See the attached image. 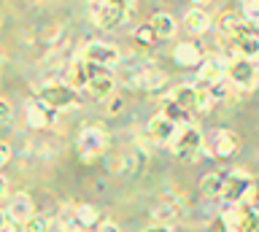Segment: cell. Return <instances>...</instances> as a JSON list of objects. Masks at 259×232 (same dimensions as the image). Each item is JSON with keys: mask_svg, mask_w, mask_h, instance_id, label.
I'll return each instance as SVG.
<instances>
[{"mask_svg": "<svg viewBox=\"0 0 259 232\" xmlns=\"http://www.w3.org/2000/svg\"><path fill=\"white\" fill-rule=\"evenodd\" d=\"M14 116V108L8 100H0V122H8V119Z\"/></svg>", "mask_w": 259, "mask_h": 232, "instance_id": "29", "label": "cell"}, {"mask_svg": "<svg viewBox=\"0 0 259 232\" xmlns=\"http://www.w3.org/2000/svg\"><path fill=\"white\" fill-rule=\"evenodd\" d=\"M24 122H27L32 130H46V127L54 122V111L49 108L44 100L30 98L24 103Z\"/></svg>", "mask_w": 259, "mask_h": 232, "instance_id": "12", "label": "cell"}, {"mask_svg": "<svg viewBox=\"0 0 259 232\" xmlns=\"http://www.w3.org/2000/svg\"><path fill=\"white\" fill-rule=\"evenodd\" d=\"M240 17L248 22V25H259V0H248V3L240 6Z\"/></svg>", "mask_w": 259, "mask_h": 232, "instance_id": "27", "label": "cell"}, {"mask_svg": "<svg viewBox=\"0 0 259 232\" xmlns=\"http://www.w3.org/2000/svg\"><path fill=\"white\" fill-rule=\"evenodd\" d=\"M8 224H14V221L8 219V213H3V211H0V229H6Z\"/></svg>", "mask_w": 259, "mask_h": 232, "instance_id": "35", "label": "cell"}, {"mask_svg": "<svg viewBox=\"0 0 259 232\" xmlns=\"http://www.w3.org/2000/svg\"><path fill=\"white\" fill-rule=\"evenodd\" d=\"M227 81L232 84V89H254L259 81V70L251 60L232 57L227 60Z\"/></svg>", "mask_w": 259, "mask_h": 232, "instance_id": "9", "label": "cell"}, {"mask_svg": "<svg viewBox=\"0 0 259 232\" xmlns=\"http://www.w3.org/2000/svg\"><path fill=\"white\" fill-rule=\"evenodd\" d=\"M159 114H165L170 122H176L178 127H184V124H189V122H192V114H189V111H184L181 106H178V103H173L170 98L162 103V111H159Z\"/></svg>", "mask_w": 259, "mask_h": 232, "instance_id": "23", "label": "cell"}, {"mask_svg": "<svg viewBox=\"0 0 259 232\" xmlns=\"http://www.w3.org/2000/svg\"><path fill=\"white\" fill-rule=\"evenodd\" d=\"M73 216H76L78 227L84 232L89 227H95V224H100V211H97L95 205H76V208H73Z\"/></svg>", "mask_w": 259, "mask_h": 232, "instance_id": "21", "label": "cell"}, {"mask_svg": "<svg viewBox=\"0 0 259 232\" xmlns=\"http://www.w3.org/2000/svg\"><path fill=\"white\" fill-rule=\"evenodd\" d=\"M232 52L235 57H243V60H259V33H248V35H240L232 41Z\"/></svg>", "mask_w": 259, "mask_h": 232, "instance_id": "16", "label": "cell"}, {"mask_svg": "<svg viewBox=\"0 0 259 232\" xmlns=\"http://www.w3.org/2000/svg\"><path fill=\"white\" fill-rule=\"evenodd\" d=\"M95 232H121V227H119L116 221H100Z\"/></svg>", "mask_w": 259, "mask_h": 232, "instance_id": "31", "label": "cell"}, {"mask_svg": "<svg viewBox=\"0 0 259 232\" xmlns=\"http://www.w3.org/2000/svg\"><path fill=\"white\" fill-rule=\"evenodd\" d=\"M89 14L100 27L116 30L127 22L130 14H135V3H89Z\"/></svg>", "mask_w": 259, "mask_h": 232, "instance_id": "3", "label": "cell"}, {"mask_svg": "<svg viewBox=\"0 0 259 232\" xmlns=\"http://www.w3.org/2000/svg\"><path fill=\"white\" fill-rule=\"evenodd\" d=\"M200 189L208 200H222L224 197V173H208L202 175Z\"/></svg>", "mask_w": 259, "mask_h": 232, "instance_id": "18", "label": "cell"}, {"mask_svg": "<svg viewBox=\"0 0 259 232\" xmlns=\"http://www.w3.org/2000/svg\"><path fill=\"white\" fill-rule=\"evenodd\" d=\"M173 60L181 68H192V65H200V62H202V52H200L197 43L184 41V43H178L176 49H173Z\"/></svg>", "mask_w": 259, "mask_h": 232, "instance_id": "17", "label": "cell"}, {"mask_svg": "<svg viewBox=\"0 0 259 232\" xmlns=\"http://www.w3.org/2000/svg\"><path fill=\"white\" fill-rule=\"evenodd\" d=\"M178 135V124L170 122L165 114H154L149 122H146V138L157 146H170Z\"/></svg>", "mask_w": 259, "mask_h": 232, "instance_id": "10", "label": "cell"}, {"mask_svg": "<svg viewBox=\"0 0 259 232\" xmlns=\"http://www.w3.org/2000/svg\"><path fill=\"white\" fill-rule=\"evenodd\" d=\"M227 78V60L219 57V54H210V57H202V62L197 65V84L200 86H210L216 81Z\"/></svg>", "mask_w": 259, "mask_h": 232, "instance_id": "11", "label": "cell"}, {"mask_svg": "<svg viewBox=\"0 0 259 232\" xmlns=\"http://www.w3.org/2000/svg\"><path fill=\"white\" fill-rule=\"evenodd\" d=\"M238 146H240L238 135H235L232 130H227V127H216V130H210L205 135V141H202V151H205L208 157H213V159L232 157L235 151H238Z\"/></svg>", "mask_w": 259, "mask_h": 232, "instance_id": "7", "label": "cell"}, {"mask_svg": "<svg viewBox=\"0 0 259 232\" xmlns=\"http://www.w3.org/2000/svg\"><path fill=\"white\" fill-rule=\"evenodd\" d=\"M141 167H143L141 149H130V151H124V154L119 157V162H116V173L127 175V173H138Z\"/></svg>", "mask_w": 259, "mask_h": 232, "instance_id": "19", "label": "cell"}, {"mask_svg": "<svg viewBox=\"0 0 259 232\" xmlns=\"http://www.w3.org/2000/svg\"><path fill=\"white\" fill-rule=\"evenodd\" d=\"M251 189H254V178H251L248 170L243 167H232V170H224V197L230 205H240L246 203Z\"/></svg>", "mask_w": 259, "mask_h": 232, "instance_id": "5", "label": "cell"}, {"mask_svg": "<svg viewBox=\"0 0 259 232\" xmlns=\"http://www.w3.org/2000/svg\"><path fill=\"white\" fill-rule=\"evenodd\" d=\"M105 103L111 106V108H108L111 114H119V111H121V106H124V100H121L119 95H113V98H111V100H105Z\"/></svg>", "mask_w": 259, "mask_h": 232, "instance_id": "32", "label": "cell"}, {"mask_svg": "<svg viewBox=\"0 0 259 232\" xmlns=\"http://www.w3.org/2000/svg\"><path fill=\"white\" fill-rule=\"evenodd\" d=\"M133 41L141 46V49H151V46L157 43V33L151 30L149 22H143V25H138V27L133 30Z\"/></svg>", "mask_w": 259, "mask_h": 232, "instance_id": "24", "label": "cell"}, {"mask_svg": "<svg viewBox=\"0 0 259 232\" xmlns=\"http://www.w3.org/2000/svg\"><path fill=\"white\" fill-rule=\"evenodd\" d=\"M205 92L210 95V100H227L232 95V84L227 81V78H222V81H216V84H210V86H205Z\"/></svg>", "mask_w": 259, "mask_h": 232, "instance_id": "25", "label": "cell"}, {"mask_svg": "<svg viewBox=\"0 0 259 232\" xmlns=\"http://www.w3.org/2000/svg\"><path fill=\"white\" fill-rule=\"evenodd\" d=\"M8 159H11V146L6 141H0V167L8 165Z\"/></svg>", "mask_w": 259, "mask_h": 232, "instance_id": "30", "label": "cell"}, {"mask_svg": "<svg viewBox=\"0 0 259 232\" xmlns=\"http://www.w3.org/2000/svg\"><path fill=\"white\" fill-rule=\"evenodd\" d=\"M202 141H205V135H202L200 124L189 122V124L178 127V135H176V141L170 143V151H173V157H178V159H194L197 151H202Z\"/></svg>", "mask_w": 259, "mask_h": 232, "instance_id": "4", "label": "cell"}, {"mask_svg": "<svg viewBox=\"0 0 259 232\" xmlns=\"http://www.w3.org/2000/svg\"><path fill=\"white\" fill-rule=\"evenodd\" d=\"M149 25L157 33V38H173L176 35V19L170 14H154Z\"/></svg>", "mask_w": 259, "mask_h": 232, "instance_id": "22", "label": "cell"}, {"mask_svg": "<svg viewBox=\"0 0 259 232\" xmlns=\"http://www.w3.org/2000/svg\"><path fill=\"white\" fill-rule=\"evenodd\" d=\"M143 232H173V227H167V224H151V227H146Z\"/></svg>", "mask_w": 259, "mask_h": 232, "instance_id": "33", "label": "cell"}, {"mask_svg": "<svg viewBox=\"0 0 259 232\" xmlns=\"http://www.w3.org/2000/svg\"><path fill=\"white\" fill-rule=\"evenodd\" d=\"M108 132L103 130L100 124H84L78 132V151L84 159H97L105 154V149H108Z\"/></svg>", "mask_w": 259, "mask_h": 232, "instance_id": "8", "label": "cell"}, {"mask_svg": "<svg viewBox=\"0 0 259 232\" xmlns=\"http://www.w3.org/2000/svg\"><path fill=\"white\" fill-rule=\"evenodd\" d=\"M170 100L178 103V106H181L184 111H189V114H194V111H197V114H208V111L213 108V100H210V95L205 92V86L189 84V81L173 86Z\"/></svg>", "mask_w": 259, "mask_h": 232, "instance_id": "2", "label": "cell"}, {"mask_svg": "<svg viewBox=\"0 0 259 232\" xmlns=\"http://www.w3.org/2000/svg\"><path fill=\"white\" fill-rule=\"evenodd\" d=\"M87 92L92 95L95 100H111L113 95H116V78L111 76V70L100 68V70L95 73V78L89 81Z\"/></svg>", "mask_w": 259, "mask_h": 232, "instance_id": "13", "label": "cell"}, {"mask_svg": "<svg viewBox=\"0 0 259 232\" xmlns=\"http://www.w3.org/2000/svg\"><path fill=\"white\" fill-rule=\"evenodd\" d=\"M184 22H186V27H189L194 35L208 33V30H210V17L202 9H189V11H186V17H184Z\"/></svg>", "mask_w": 259, "mask_h": 232, "instance_id": "20", "label": "cell"}, {"mask_svg": "<svg viewBox=\"0 0 259 232\" xmlns=\"http://www.w3.org/2000/svg\"><path fill=\"white\" fill-rule=\"evenodd\" d=\"M8 219H11L14 224H27L32 216H35V205H32V200L30 195H24V192H19V195H14L11 197V203H8Z\"/></svg>", "mask_w": 259, "mask_h": 232, "instance_id": "14", "label": "cell"}, {"mask_svg": "<svg viewBox=\"0 0 259 232\" xmlns=\"http://www.w3.org/2000/svg\"><path fill=\"white\" fill-rule=\"evenodd\" d=\"M246 203L251 205V211H254V213H259V181H254V189H251V195H248Z\"/></svg>", "mask_w": 259, "mask_h": 232, "instance_id": "28", "label": "cell"}, {"mask_svg": "<svg viewBox=\"0 0 259 232\" xmlns=\"http://www.w3.org/2000/svg\"><path fill=\"white\" fill-rule=\"evenodd\" d=\"M8 195V181H6V175L0 173V197H6Z\"/></svg>", "mask_w": 259, "mask_h": 232, "instance_id": "34", "label": "cell"}, {"mask_svg": "<svg viewBox=\"0 0 259 232\" xmlns=\"http://www.w3.org/2000/svg\"><path fill=\"white\" fill-rule=\"evenodd\" d=\"M22 227H24V232H49L52 229V219L44 213H35L27 224H22Z\"/></svg>", "mask_w": 259, "mask_h": 232, "instance_id": "26", "label": "cell"}, {"mask_svg": "<svg viewBox=\"0 0 259 232\" xmlns=\"http://www.w3.org/2000/svg\"><path fill=\"white\" fill-rule=\"evenodd\" d=\"M81 60H87L89 65H97V68H116L121 62V52L116 49L113 43L108 41H100V38H95V41H87L84 49H81Z\"/></svg>", "mask_w": 259, "mask_h": 232, "instance_id": "6", "label": "cell"}, {"mask_svg": "<svg viewBox=\"0 0 259 232\" xmlns=\"http://www.w3.org/2000/svg\"><path fill=\"white\" fill-rule=\"evenodd\" d=\"M35 98L44 100L49 108L54 111H76L81 106V95L73 89L68 81H49V84H40L35 89Z\"/></svg>", "mask_w": 259, "mask_h": 232, "instance_id": "1", "label": "cell"}, {"mask_svg": "<svg viewBox=\"0 0 259 232\" xmlns=\"http://www.w3.org/2000/svg\"><path fill=\"white\" fill-rule=\"evenodd\" d=\"M97 70H100V68H97V65H89V62L81 60V57L73 60V62H70V70H68V84H70L76 92H78V89H87Z\"/></svg>", "mask_w": 259, "mask_h": 232, "instance_id": "15", "label": "cell"}]
</instances>
